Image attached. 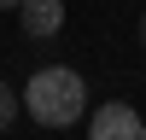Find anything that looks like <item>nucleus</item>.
<instances>
[{
	"label": "nucleus",
	"instance_id": "1",
	"mask_svg": "<svg viewBox=\"0 0 146 140\" xmlns=\"http://www.w3.org/2000/svg\"><path fill=\"white\" fill-rule=\"evenodd\" d=\"M23 111H29L41 128H70V123H82V111H88V82H82V70H70V64L35 70L29 88H23Z\"/></svg>",
	"mask_w": 146,
	"mask_h": 140
},
{
	"label": "nucleus",
	"instance_id": "2",
	"mask_svg": "<svg viewBox=\"0 0 146 140\" xmlns=\"http://www.w3.org/2000/svg\"><path fill=\"white\" fill-rule=\"evenodd\" d=\"M88 140H146V123H140L135 105L111 99V105H100V111L88 117Z\"/></svg>",
	"mask_w": 146,
	"mask_h": 140
},
{
	"label": "nucleus",
	"instance_id": "3",
	"mask_svg": "<svg viewBox=\"0 0 146 140\" xmlns=\"http://www.w3.org/2000/svg\"><path fill=\"white\" fill-rule=\"evenodd\" d=\"M18 23L29 41H53L58 29H64V0H23L18 6Z\"/></svg>",
	"mask_w": 146,
	"mask_h": 140
},
{
	"label": "nucleus",
	"instance_id": "4",
	"mask_svg": "<svg viewBox=\"0 0 146 140\" xmlns=\"http://www.w3.org/2000/svg\"><path fill=\"white\" fill-rule=\"evenodd\" d=\"M18 105H23V99H18V93L6 88V82H0V134H6L12 123H18Z\"/></svg>",
	"mask_w": 146,
	"mask_h": 140
},
{
	"label": "nucleus",
	"instance_id": "5",
	"mask_svg": "<svg viewBox=\"0 0 146 140\" xmlns=\"http://www.w3.org/2000/svg\"><path fill=\"white\" fill-rule=\"evenodd\" d=\"M135 35H140V53H146V12H140V29H135Z\"/></svg>",
	"mask_w": 146,
	"mask_h": 140
},
{
	"label": "nucleus",
	"instance_id": "6",
	"mask_svg": "<svg viewBox=\"0 0 146 140\" xmlns=\"http://www.w3.org/2000/svg\"><path fill=\"white\" fill-rule=\"evenodd\" d=\"M18 6H23V0H0V12H18Z\"/></svg>",
	"mask_w": 146,
	"mask_h": 140
}]
</instances>
